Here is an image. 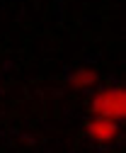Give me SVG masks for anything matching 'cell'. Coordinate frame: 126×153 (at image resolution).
Instances as JSON below:
<instances>
[{
	"label": "cell",
	"mask_w": 126,
	"mask_h": 153,
	"mask_svg": "<svg viewBox=\"0 0 126 153\" xmlns=\"http://www.w3.org/2000/svg\"><path fill=\"white\" fill-rule=\"evenodd\" d=\"M119 131H121V124L119 122H112V119H99V117H92V119H87L85 124V134H87V139L90 141H95V143H112L116 136H119Z\"/></svg>",
	"instance_id": "7a4b0ae2"
},
{
	"label": "cell",
	"mask_w": 126,
	"mask_h": 153,
	"mask_svg": "<svg viewBox=\"0 0 126 153\" xmlns=\"http://www.w3.org/2000/svg\"><path fill=\"white\" fill-rule=\"evenodd\" d=\"M90 112L99 119H112V122L124 124V117H126V88H124V83L99 88L95 92L92 102H90Z\"/></svg>",
	"instance_id": "6da1fadb"
},
{
	"label": "cell",
	"mask_w": 126,
	"mask_h": 153,
	"mask_svg": "<svg viewBox=\"0 0 126 153\" xmlns=\"http://www.w3.org/2000/svg\"><path fill=\"white\" fill-rule=\"evenodd\" d=\"M68 83L75 90H90V88H95L99 83V75L95 71H90V68H75L68 75Z\"/></svg>",
	"instance_id": "3957f363"
}]
</instances>
